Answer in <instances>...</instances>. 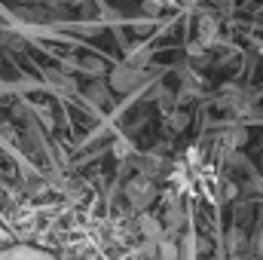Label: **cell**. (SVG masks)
<instances>
[{
  "label": "cell",
  "mask_w": 263,
  "mask_h": 260,
  "mask_svg": "<svg viewBox=\"0 0 263 260\" xmlns=\"http://www.w3.org/2000/svg\"><path fill=\"white\" fill-rule=\"evenodd\" d=\"M123 193H126V199H129L132 211H135V214H141V211H147V208L156 202L159 190H156V181H153V178L138 175V178H132L129 184L123 187Z\"/></svg>",
  "instance_id": "6da1fadb"
},
{
  "label": "cell",
  "mask_w": 263,
  "mask_h": 260,
  "mask_svg": "<svg viewBox=\"0 0 263 260\" xmlns=\"http://www.w3.org/2000/svg\"><path fill=\"white\" fill-rule=\"evenodd\" d=\"M144 80H147L144 67H135V65H129V62L117 65L110 73H107V83H110V89H114V92H135Z\"/></svg>",
  "instance_id": "7a4b0ae2"
},
{
  "label": "cell",
  "mask_w": 263,
  "mask_h": 260,
  "mask_svg": "<svg viewBox=\"0 0 263 260\" xmlns=\"http://www.w3.org/2000/svg\"><path fill=\"white\" fill-rule=\"evenodd\" d=\"M217 34H220V22H217V15H211V12H199V43L202 46H214L217 43Z\"/></svg>",
  "instance_id": "3957f363"
},
{
  "label": "cell",
  "mask_w": 263,
  "mask_h": 260,
  "mask_svg": "<svg viewBox=\"0 0 263 260\" xmlns=\"http://www.w3.org/2000/svg\"><path fill=\"white\" fill-rule=\"evenodd\" d=\"M165 169H168V165H165V159H162L159 150H153V153H147L144 159H138V172H141L144 178H153V181H156V178L165 175Z\"/></svg>",
  "instance_id": "277c9868"
},
{
  "label": "cell",
  "mask_w": 263,
  "mask_h": 260,
  "mask_svg": "<svg viewBox=\"0 0 263 260\" xmlns=\"http://www.w3.org/2000/svg\"><path fill=\"white\" fill-rule=\"evenodd\" d=\"M184 220H187V214H184L181 202L165 205V214H162V233H165V236H178V230L184 227Z\"/></svg>",
  "instance_id": "5b68a950"
},
{
  "label": "cell",
  "mask_w": 263,
  "mask_h": 260,
  "mask_svg": "<svg viewBox=\"0 0 263 260\" xmlns=\"http://www.w3.org/2000/svg\"><path fill=\"white\" fill-rule=\"evenodd\" d=\"M248 141V129L242 123H227V132H223V150H233V147H242Z\"/></svg>",
  "instance_id": "8992f818"
},
{
  "label": "cell",
  "mask_w": 263,
  "mask_h": 260,
  "mask_svg": "<svg viewBox=\"0 0 263 260\" xmlns=\"http://www.w3.org/2000/svg\"><path fill=\"white\" fill-rule=\"evenodd\" d=\"M110 86H104V83H92V86H86V98H89V104H95V107H107L110 104Z\"/></svg>",
  "instance_id": "52a82bcc"
},
{
  "label": "cell",
  "mask_w": 263,
  "mask_h": 260,
  "mask_svg": "<svg viewBox=\"0 0 263 260\" xmlns=\"http://www.w3.org/2000/svg\"><path fill=\"white\" fill-rule=\"evenodd\" d=\"M46 80L55 86V89H62V92H77V80L67 73V70H59V67H49L46 70Z\"/></svg>",
  "instance_id": "ba28073f"
},
{
  "label": "cell",
  "mask_w": 263,
  "mask_h": 260,
  "mask_svg": "<svg viewBox=\"0 0 263 260\" xmlns=\"http://www.w3.org/2000/svg\"><path fill=\"white\" fill-rule=\"evenodd\" d=\"M138 230H141L147 239H159V236H162V220H156L153 214L141 211V217H138Z\"/></svg>",
  "instance_id": "9c48e42d"
},
{
  "label": "cell",
  "mask_w": 263,
  "mask_h": 260,
  "mask_svg": "<svg viewBox=\"0 0 263 260\" xmlns=\"http://www.w3.org/2000/svg\"><path fill=\"white\" fill-rule=\"evenodd\" d=\"M187 123H190V117L184 114V110H168L165 114V132H172V135H178V132H184L187 129Z\"/></svg>",
  "instance_id": "30bf717a"
},
{
  "label": "cell",
  "mask_w": 263,
  "mask_h": 260,
  "mask_svg": "<svg viewBox=\"0 0 263 260\" xmlns=\"http://www.w3.org/2000/svg\"><path fill=\"white\" fill-rule=\"evenodd\" d=\"M150 62H153V49H150L147 43H144V46H135L129 52V65H135V67H147Z\"/></svg>",
  "instance_id": "8fae6325"
},
{
  "label": "cell",
  "mask_w": 263,
  "mask_h": 260,
  "mask_svg": "<svg viewBox=\"0 0 263 260\" xmlns=\"http://www.w3.org/2000/svg\"><path fill=\"white\" fill-rule=\"evenodd\" d=\"M80 67L89 73V77H101V73H107V67H104V62L101 59H92V55H86L83 62H80Z\"/></svg>",
  "instance_id": "7c38bea8"
},
{
  "label": "cell",
  "mask_w": 263,
  "mask_h": 260,
  "mask_svg": "<svg viewBox=\"0 0 263 260\" xmlns=\"http://www.w3.org/2000/svg\"><path fill=\"white\" fill-rule=\"evenodd\" d=\"M187 55H190V59H193V62H196L199 67L202 65H208V55H205V46H202V43H190V46H187Z\"/></svg>",
  "instance_id": "4fadbf2b"
},
{
  "label": "cell",
  "mask_w": 263,
  "mask_h": 260,
  "mask_svg": "<svg viewBox=\"0 0 263 260\" xmlns=\"http://www.w3.org/2000/svg\"><path fill=\"white\" fill-rule=\"evenodd\" d=\"M181 245H184V248H178L181 257H196V236H193V233H187Z\"/></svg>",
  "instance_id": "5bb4252c"
},
{
  "label": "cell",
  "mask_w": 263,
  "mask_h": 260,
  "mask_svg": "<svg viewBox=\"0 0 263 260\" xmlns=\"http://www.w3.org/2000/svg\"><path fill=\"white\" fill-rule=\"evenodd\" d=\"M141 12H144L147 18H156V15L162 12V0H141Z\"/></svg>",
  "instance_id": "9a60e30c"
},
{
  "label": "cell",
  "mask_w": 263,
  "mask_h": 260,
  "mask_svg": "<svg viewBox=\"0 0 263 260\" xmlns=\"http://www.w3.org/2000/svg\"><path fill=\"white\" fill-rule=\"evenodd\" d=\"M0 43L3 46H12V49H25V40L15 37V34H6V31H0Z\"/></svg>",
  "instance_id": "2e32d148"
},
{
  "label": "cell",
  "mask_w": 263,
  "mask_h": 260,
  "mask_svg": "<svg viewBox=\"0 0 263 260\" xmlns=\"http://www.w3.org/2000/svg\"><path fill=\"white\" fill-rule=\"evenodd\" d=\"M114 156H117V159H129L132 156V144L129 141H114Z\"/></svg>",
  "instance_id": "e0dca14e"
},
{
  "label": "cell",
  "mask_w": 263,
  "mask_h": 260,
  "mask_svg": "<svg viewBox=\"0 0 263 260\" xmlns=\"http://www.w3.org/2000/svg\"><path fill=\"white\" fill-rule=\"evenodd\" d=\"M165 175H168L178 187H181V184H187V172H184V165H175V172H165Z\"/></svg>",
  "instance_id": "ac0fdd59"
},
{
  "label": "cell",
  "mask_w": 263,
  "mask_h": 260,
  "mask_svg": "<svg viewBox=\"0 0 263 260\" xmlns=\"http://www.w3.org/2000/svg\"><path fill=\"white\" fill-rule=\"evenodd\" d=\"M156 199H162V205H175V202H181V199H178V190H165V193H159Z\"/></svg>",
  "instance_id": "d6986e66"
},
{
  "label": "cell",
  "mask_w": 263,
  "mask_h": 260,
  "mask_svg": "<svg viewBox=\"0 0 263 260\" xmlns=\"http://www.w3.org/2000/svg\"><path fill=\"white\" fill-rule=\"evenodd\" d=\"M236 196H239V187L230 184V181H223V199H236Z\"/></svg>",
  "instance_id": "ffe728a7"
},
{
  "label": "cell",
  "mask_w": 263,
  "mask_h": 260,
  "mask_svg": "<svg viewBox=\"0 0 263 260\" xmlns=\"http://www.w3.org/2000/svg\"><path fill=\"white\" fill-rule=\"evenodd\" d=\"M230 242H233V245H245V233H239V230H233V236H230Z\"/></svg>",
  "instance_id": "44dd1931"
},
{
  "label": "cell",
  "mask_w": 263,
  "mask_h": 260,
  "mask_svg": "<svg viewBox=\"0 0 263 260\" xmlns=\"http://www.w3.org/2000/svg\"><path fill=\"white\" fill-rule=\"evenodd\" d=\"M187 162H190V165H196V162H199V150H196V147H190V150H187Z\"/></svg>",
  "instance_id": "7402d4cb"
},
{
  "label": "cell",
  "mask_w": 263,
  "mask_h": 260,
  "mask_svg": "<svg viewBox=\"0 0 263 260\" xmlns=\"http://www.w3.org/2000/svg\"><path fill=\"white\" fill-rule=\"evenodd\" d=\"M211 3H214V6H230L233 0H211Z\"/></svg>",
  "instance_id": "603a6c76"
}]
</instances>
